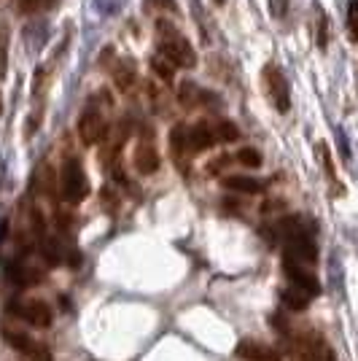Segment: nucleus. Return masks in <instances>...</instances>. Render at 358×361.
Listing matches in <instances>:
<instances>
[{"instance_id":"nucleus-1","label":"nucleus","mask_w":358,"mask_h":361,"mask_svg":"<svg viewBox=\"0 0 358 361\" xmlns=\"http://www.w3.org/2000/svg\"><path fill=\"white\" fill-rule=\"evenodd\" d=\"M156 49H159V54L167 57L175 68L192 71L197 65V54H195V49H192V44H189V38H186L175 25H170L167 19H159V22H156Z\"/></svg>"},{"instance_id":"nucleus-5","label":"nucleus","mask_w":358,"mask_h":361,"mask_svg":"<svg viewBox=\"0 0 358 361\" xmlns=\"http://www.w3.org/2000/svg\"><path fill=\"white\" fill-rule=\"evenodd\" d=\"M108 133V124L103 119V111H97L94 106H90L87 111H81L78 116V137L84 146H97Z\"/></svg>"},{"instance_id":"nucleus-22","label":"nucleus","mask_w":358,"mask_h":361,"mask_svg":"<svg viewBox=\"0 0 358 361\" xmlns=\"http://www.w3.org/2000/svg\"><path fill=\"white\" fill-rule=\"evenodd\" d=\"M235 159H237L242 167H251V170H256V167H261V151L245 146V149H240L237 154H235Z\"/></svg>"},{"instance_id":"nucleus-7","label":"nucleus","mask_w":358,"mask_h":361,"mask_svg":"<svg viewBox=\"0 0 358 361\" xmlns=\"http://www.w3.org/2000/svg\"><path fill=\"white\" fill-rule=\"evenodd\" d=\"M237 359L242 361H280L283 359V350L280 348H272L267 343H256V340H242L235 348Z\"/></svg>"},{"instance_id":"nucleus-2","label":"nucleus","mask_w":358,"mask_h":361,"mask_svg":"<svg viewBox=\"0 0 358 361\" xmlns=\"http://www.w3.org/2000/svg\"><path fill=\"white\" fill-rule=\"evenodd\" d=\"M283 353L294 361H337L334 348L321 334H307V331H299V334L288 331Z\"/></svg>"},{"instance_id":"nucleus-3","label":"nucleus","mask_w":358,"mask_h":361,"mask_svg":"<svg viewBox=\"0 0 358 361\" xmlns=\"http://www.w3.org/2000/svg\"><path fill=\"white\" fill-rule=\"evenodd\" d=\"M60 192L70 205H78L90 197V178L84 173V165L73 157L60 170Z\"/></svg>"},{"instance_id":"nucleus-21","label":"nucleus","mask_w":358,"mask_h":361,"mask_svg":"<svg viewBox=\"0 0 358 361\" xmlns=\"http://www.w3.org/2000/svg\"><path fill=\"white\" fill-rule=\"evenodd\" d=\"M345 22H347V38L358 44V0H347V16H345Z\"/></svg>"},{"instance_id":"nucleus-19","label":"nucleus","mask_w":358,"mask_h":361,"mask_svg":"<svg viewBox=\"0 0 358 361\" xmlns=\"http://www.w3.org/2000/svg\"><path fill=\"white\" fill-rule=\"evenodd\" d=\"M318 157H321V165H323V170H326L328 183L334 186V195H340L342 189H340V183H337V173H334V165H331V154H328L326 143H318Z\"/></svg>"},{"instance_id":"nucleus-8","label":"nucleus","mask_w":358,"mask_h":361,"mask_svg":"<svg viewBox=\"0 0 358 361\" xmlns=\"http://www.w3.org/2000/svg\"><path fill=\"white\" fill-rule=\"evenodd\" d=\"M16 310H19V316L25 318L27 324H32L35 329H49V326H51V318H54L51 316V307L41 300L22 302Z\"/></svg>"},{"instance_id":"nucleus-25","label":"nucleus","mask_w":358,"mask_h":361,"mask_svg":"<svg viewBox=\"0 0 358 361\" xmlns=\"http://www.w3.org/2000/svg\"><path fill=\"white\" fill-rule=\"evenodd\" d=\"M229 162H237V159H235V157H218L216 162H210V165H208V173H221Z\"/></svg>"},{"instance_id":"nucleus-15","label":"nucleus","mask_w":358,"mask_h":361,"mask_svg":"<svg viewBox=\"0 0 358 361\" xmlns=\"http://www.w3.org/2000/svg\"><path fill=\"white\" fill-rule=\"evenodd\" d=\"M280 297H283L285 307H288V310H294V313H299V310H307V307H310V300H313V297H307L304 291H299V288H294V286L285 288Z\"/></svg>"},{"instance_id":"nucleus-18","label":"nucleus","mask_w":358,"mask_h":361,"mask_svg":"<svg viewBox=\"0 0 358 361\" xmlns=\"http://www.w3.org/2000/svg\"><path fill=\"white\" fill-rule=\"evenodd\" d=\"M151 68H154V73L159 75L162 81H167V84L175 78V65L167 60V57H162V54H154V57H151Z\"/></svg>"},{"instance_id":"nucleus-24","label":"nucleus","mask_w":358,"mask_h":361,"mask_svg":"<svg viewBox=\"0 0 358 361\" xmlns=\"http://www.w3.org/2000/svg\"><path fill=\"white\" fill-rule=\"evenodd\" d=\"M328 44V19L323 11H318V46L326 49Z\"/></svg>"},{"instance_id":"nucleus-27","label":"nucleus","mask_w":358,"mask_h":361,"mask_svg":"<svg viewBox=\"0 0 358 361\" xmlns=\"http://www.w3.org/2000/svg\"><path fill=\"white\" fill-rule=\"evenodd\" d=\"M0 114H3V103H0Z\"/></svg>"},{"instance_id":"nucleus-20","label":"nucleus","mask_w":358,"mask_h":361,"mask_svg":"<svg viewBox=\"0 0 358 361\" xmlns=\"http://www.w3.org/2000/svg\"><path fill=\"white\" fill-rule=\"evenodd\" d=\"M8 38H11L8 25L0 22V78H3L6 71H8Z\"/></svg>"},{"instance_id":"nucleus-17","label":"nucleus","mask_w":358,"mask_h":361,"mask_svg":"<svg viewBox=\"0 0 358 361\" xmlns=\"http://www.w3.org/2000/svg\"><path fill=\"white\" fill-rule=\"evenodd\" d=\"M213 133H216V140H221V143H235L240 137V127L235 124V121H216L213 124Z\"/></svg>"},{"instance_id":"nucleus-13","label":"nucleus","mask_w":358,"mask_h":361,"mask_svg":"<svg viewBox=\"0 0 358 361\" xmlns=\"http://www.w3.org/2000/svg\"><path fill=\"white\" fill-rule=\"evenodd\" d=\"M3 337H6V343L14 348V350H19L22 356H27L30 359L32 353L38 350V343L32 340L27 331L22 329H11V326H3Z\"/></svg>"},{"instance_id":"nucleus-16","label":"nucleus","mask_w":358,"mask_h":361,"mask_svg":"<svg viewBox=\"0 0 358 361\" xmlns=\"http://www.w3.org/2000/svg\"><path fill=\"white\" fill-rule=\"evenodd\" d=\"M113 78H116V87L127 92L135 84V65L132 62H127V60L116 62V68H113Z\"/></svg>"},{"instance_id":"nucleus-9","label":"nucleus","mask_w":358,"mask_h":361,"mask_svg":"<svg viewBox=\"0 0 358 361\" xmlns=\"http://www.w3.org/2000/svg\"><path fill=\"white\" fill-rule=\"evenodd\" d=\"M132 162L140 176H151V173L159 170V154H156V149H154L151 140L143 137V140L137 143V149H135V154H132Z\"/></svg>"},{"instance_id":"nucleus-14","label":"nucleus","mask_w":358,"mask_h":361,"mask_svg":"<svg viewBox=\"0 0 358 361\" xmlns=\"http://www.w3.org/2000/svg\"><path fill=\"white\" fill-rule=\"evenodd\" d=\"M224 186L232 189V192H240V195H259V192H264V183L256 178H248V176H226Z\"/></svg>"},{"instance_id":"nucleus-12","label":"nucleus","mask_w":358,"mask_h":361,"mask_svg":"<svg viewBox=\"0 0 358 361\" xmlns=\"http://www.w3.org/2000/svg\"><path fill=\"white\" fill-rule=\"evenodd\" d=\"M186 135H189V149H192V154H195V151H208L218 143V140H216V133H213V124H208V121L195 124L192 130H186Z\"/></svg>"},{"instance_id":"nucleus-23","label":"nucleus","mask_w":358,"mask_h":361,"mask_svg":"<svg viewBox=\"0 0 358 361\" xmlns=\"http://www.w3.org/2000/svg\"><path fill=\"white\" fill-rule=\"evenodd\" d=\"M143 8L151 11V14L154 11H173L175 14L178 11V3L175 0H143Z\"/></svg>"},{"instance_id":"nucleus-26","label":"nucleus","mask_w":358,"mask_h":361,"mask_svg":"<svg viewBox=\"0 0 358 361\" xmlns=\"http://www.w3.org/2000/svg\"><path fill=\"white\" fill-rule=\"evenodd\" d=\"M216 3H218V6H221V3H224V0H216Z\"/></svg>"},{"instance_id":"nucleus-11","label":"nucleus","mask_w":358,"mask_h":361,"mask_svg":"<svg viewBox=\"0 0 358 361\" xmlns=\"http://www.w3.org/2000/svg\"><path fill=\"white\" fill-rule=\"evenodd\" d=\"M189 135H186V127H175L173 133H170V157H173V162L178 165L180 173H186V159H189Z\"/></svg>"},{"instance_id":"nucleus-10","label":"nucleus","mask_w":358,"mask_h":361,"mask_svg":"<svg viewBox=\"0 0 358 361\" xmlns=\"http://www.w3.org/2000/svg\"><path fill=\"white\" fill-rule=\"evenodd\" d=\"M178 100H180V106L186 108V111H197V108L210 106V103H213L210 92H205L202 87H197L195 81H183V84H180Z\"/></svg>"},{"instance_id":"nucleus-6","label":"nucleus","mask_w":358,"mask_h":361,"mask_svg":"<svg viewBox=\"0 0 358 361\" xmlns=\"http://www.w3.org/2000/svg\"><path fill=\"white\" fill-rule=\"evenodd\" d=\"M283 272H285V278L291 281V286L299 288V291H304L307 297H315V294H321V283H318L315 272L307 270L302 262L291 259V256H283Z\"/></svg>"},{"instance_id":"nucleus-4","label":"nucleus","mask_w":358,"mask_h":361,"mask_svg":"<svg viewBox=\"0 0 358 361\" xmlns=\"http://www.w3.org/2000/svg\"><path fill=\"white\" fill-rule=\"evenodd\" d=\"M261 87H264L269 106L275 108V111L285 114L291 108V90H288V81H285V73L280 71V65H275V62L264 65V71H261Z\"/></svg>"}]
</instances>
